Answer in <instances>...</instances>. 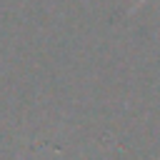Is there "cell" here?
I'll use <instances>...</instances> for the list:
<instances>
[{"instance_id":"1","label":"cell","mask_w":160,"mask_h":160,"mask_svg":"<svg viewBox=\"0 0 160 160\" xmlns=\"http://www.w3.org/2000/svg\"><path fill=\"white\" fill-rule=\"evenodd\" d=\"M142 2H145V0H138V5H135V8H140V5H142ZM135 8H132V10H135Z\"/></svg>"}]
</instances>
